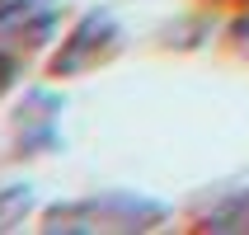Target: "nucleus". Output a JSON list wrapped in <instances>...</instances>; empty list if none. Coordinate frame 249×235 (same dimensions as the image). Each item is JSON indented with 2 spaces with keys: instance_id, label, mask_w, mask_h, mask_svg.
<instances>
[{
  "instance_id": "nucleus-4",
  "label": "nucleus",
  "mask_w": 249,
  "mask_h": 235,
  "mask_svg": "<svg viewBox=\"0 0 249 235\" xmlns=\"http://www.w3.org/2000/svg\"><path fill=\"white\" fill-rule=\"evenodd\" d=\"M197 221H202V231H249V183L207 198Z\"/></svg>"
},
{
  "instance_id": "nucleus-7",
  "label": "nucleus",
  "mask_w": 249,
  "mask_h": 235,
  "mask_svg": "<svg viewBox=\"0 0 249 235\" xmlns=\"http://www.w3.org/2000/svg\"><path fill=\"white\" fill-rule=\"evenodd\" d=\"M231 33H235V47H240V52H249V14L240 19L235 28H231Z\"/></svg>"
},
{
  "instance_id": "nucleus-5",
  "label": "nucleus",
  "mask_w": 249,
  "mask_h": 235,
  "mask_svg": "<svg viewBox=\"0 0 249 235\" xmlns=\"http://www.w3.org/2000/svg\"><path fill=\"white\" fill-rule=\"evenodd\" d=\"M28 207H33L28 183H5V188H0V231H14V226L28 217Z\"/></svg>"
},
{
  "instance_id": "nucleus-3",
  "label": "nucleus",
  "mask_w": 249,
  "mask_h": 235,
  "mask_svg": "<svg viewBox=\"0 0 249 235\" xmlns=\"http://www.w3.org/2000/svg\"><path fill=\"white\" fill-rule=\"evenodd\" d=\"M61 108H66V99L56 94V90L33 85V90L19 99L14 118H10L14 151L19 155H52V151H61Z\"/></svg>"
},
{
  "instance_id": "nucleus-6",
  "label": "nucleus",
  "mask_w": 249,
  "mask_h": 235,
  "mask_svg": "<svg viewBox=\"0 0 249 235\" xmlns=\"http://www.w3.org/2000/svg\"><path fill=\"white\" fill-rule=\"evenodd\" d=\"M14 80H19V52L0 42V99L14 90Z\"/></svg>"
},
{
  "instance_id": "nucleus-2",
  "label": "nucleus",
  "mask_w": 249,
  "mask_h": 235,
  "mask_svg": "<svg viewBox=\"0 0 249 235\" xmlns=\"http://www.w3.org/2000/svg\"><path fill=\"white\" fill-rule=\"evenodd\" d=\"M123 24H118V14L113 10H85L75 19L61 47L52 52V75L56 80H66V75H89L94 66H104L118 47H123Z\"/></svg>"
},
{
  "instance_id": "nucleus-1",
  "label": "nucleus",
  "mask_w": 249,
  "mask_h": 235,
  "mask_svg": "<svg viewBox=\"0 0 249 235\" xmlns=\"http://www.w3.org/2000/svg\"><path fill=\"white\" fill-rule=\"evenodd\" d=\"M169 217L160 198L132 193V188H104V193H85L71 202L47 207V231H155Z\"/></svg>"
}]
</instances>
